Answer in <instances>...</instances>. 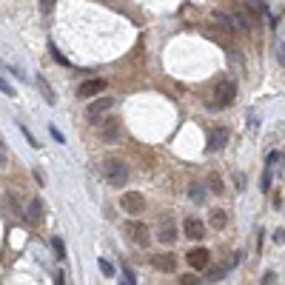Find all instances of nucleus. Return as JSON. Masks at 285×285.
<instances>
[{
	"mask_svg": "<svg viewBox=\"0 0 285 285\" xmlns=\"http://www.w3.org/2000/svg\"><path fill=\"white\" fill-rule=\"evenodd\" d=\"M103 174H106L108 186L112 188H123L128 183V166L123 163V160L117 157H108L106 163H103Z\"/></svg>",
	"mask_w": 285,
	"mask_h": 285,
	"instance_id": "obj_1",
	"label": "nucleus"
},
{
	"mask_svg": "<svg viewBox=\"0 0 285 285\" xmlns=\"http://www.w3.org/2000/svg\"><path fill=\"white\" fill-rule=\"evenodd\" d=\"M234 97H237V86H234V80H220L217 86H214V106H217V108L231 106Z\"/></svg>",
	"mask_w": 285,
	"mask_h": 285,
	"instance_id": "obj_2",
	"label": "nucleus"
},
{
	"mask_svg": "<svg viewBox=\"0 0 285 285\" xmlns=\"http://www.w3.org/2000/svg\"><path fill=\"white\" fill-rule=\"evenodd\" d=\"M97 134L103 137V143H117L120 140V120L117 117H106L97 126Z\"/></svg>",
	"mask_w": 285,
	"mask_h": 285,
	"instance_id": "obj_3",
	"label": "nucleus"
},
{
	"mask_svg": "<svg viewBox=\"0 0 285 285\" xmlns=\"http://www.w3.org/2000/svg\"><path fill=\"white\" fill-rule=\"evenodd\" d=\"M120 206L126 208L128 214H140L143 206H146V200H143V194H137V191H123L120 194Z\"/></svg>",
	"mask_w": 285,
	"mask_h": 285,
	"instance_id": "obj_4",
	"label": "nucleus"
},
{
	"mask_svg": "<svg viewBox=\"0 0 285 285\" xmlns=\"http://www.w3.org/2000/svg\"><path fill=\"white\" fill-rule=\"evenodd\" d=\"M186 259H188V268H197V271L211 266V254H208L206 248H191V251L186 254Z\"/></svg>",
	"mask_w": 285,
	"mask_h": 285,
	"instance_id": "obj_5",
	"label": "nucleus"
},
{
	"mask_svg": "<svg viewBox=\"0 0 285 285\" xmlns=\"http://www.w3.org/2000/svg\"><path fill=\"white\" fill-rule=\"evenodd\" d=\"M100 92H106V80H100V77H94V80H83L80 83V89H77V97H97Z\"/></svg>",
	"mask_w": 285,
	"mask_h": 285,
	"instance_id": "obj_6",
	"label": "nucleus"
},
{
	"mask_svg": "<svg viewBox=\"0 0 285 285\" xmlns=\"http://www.w3.org/2000/svg\"><path fill=\"white\" fill-rule=\"evenodd\" d=\"M112 106H114V97H97V100H92V103H89V108H86V117L97 123V117H100V114H106Z\"/></svg>",
	"mask_w": 285,
	"mask_h": 285,
	"instance_id": "obj_7",
	"label": "nucleus"
},
{
	"mask_svg": "<svg viewBox=\"0 0 285 285\" xmlns=\"http://www.w3.org/2000/svg\"><path fill=\"white\" fill-rule=\"evenodd\" d=\"M228 137H231V131L228 128H211V134H208V146H206V151H220V148H226V143H228Z\"/></svg>",
	"mask_w": 285,
	"mask_h": 285,
	"instance_id": "obj_8",
	"label": "nucleus"
},
{
	"mask_svg": "<svg viewBox=\"0 0 285 285\" xmlns=\"http://www.w3.org/2000/svg\"><path fill=\"white\" fill-rule=\"evenodd\" d=\"M126 234L131 237V243H137V246H148V228L143 226V223H137V220L126 223Z\"/></svg>",
	"mask_w": 285,
	"mask_h": 285,
	"instance_id": "obj_9",
	"label": "nucleus"
},
{
	"mask_svg": "<svg viewBox=\"0 0 285 285\" xmlns=\"http://www.w3.org/2000/svg\"><path fill=\"white\" fill-rule=\"evenodd\" d=\"M183 231H186L191 239H203V237H206V226H203L197 217H186V223H183Z\"/></svg>",
	"mask_w": 285,
	"mask_h": 285,
	"instance_id": "obj_10",
	"label": "nucleus"
},
{
	"mask_svg": "<svg viewBox=\"0 0 285 285\" xmlns=\"http://www.w3.org/2000/svg\"><path fill=\"white\" fill-rule=\"evenodd\" d=\"M151 266L157 268V271H174V266H177V257L174 254H154L151 257Z\"/></svg>",
	"mask_w": 285,
	"mask_h": 285,
	"instance_id": "obj_11",
	"label": "nucleus"
},
{
	"mask_svg": "<svg viewBox=\"0 0 285 285\" xmlns=\"http://www.w3.org/2000/svg\"><path fill=\"white\" fill-rule=\"evenodd\" d=\"M26 217H29V223H32V226H37V223H43V200H40V197H34L32 203H29V208H26Z\"/></svg>",
	"mask_w": 285,
	"mask_h": 285,
	"instance_id": "obj_12",
	"label": "nucleus"
},
{
	"mask_svg": "<svg viewBox=\"0 0 285 285\" xmlns=\"http://www.w3.org/2000/svg\"><path fill=\"white\" fill-rule=\"evenodd\" d=\"M160 243H166V246H171L174 239H177V226H174L171 220H166L163 226H160V234H157Z\"/></svg>",
	"mask_w": 285,
	"mask_h": 285,
	"instance_id": "obj_13",
	"label": "nucleus"
},
{
	"mask_svg": "<svg viewBox=\"0 0 285 285\" xmlns=\"http://www.w3.org/2000/svg\"><path fill=\"white\" fill-rule=\"evenodd\" d=\"M37 89H40V94H43V100H46L49 106H54V103H57V97H54L52 86L46 83V77H37Z\"/></svg>",
	"mask_w": 285,
	"mask_h": 285,
	"instance_id": "obj_14",
	"label": "nucleus"
},
{
	"mask_svg": "<svg viewBox=\"0 0 285 285\" xmlns=\"http://www.w3.org/2000/svg\"><path fill=\"white\" fill-rule=\"evenodd\" d=\"M228 271H231L228 262H223V266H208V279H211V282H220V279H226Z\"/></svg>",
	"mask_w": 285,
	"mask_h": 285,
	"instance_id": "obj_15",
	"label": "nucleus"
},
{
	"mask_svg": "<svg viewBox=\"0 0 285 285\" xmlns=\"http://www.w3.org/2000/svg\"><path fill=\"white\" fill-rule=\"evenodd\" d=\"M226 223H228V214L223 211V208H214L211 211V228L220 231V228H226Z\"/></svg>",
	"mask_w": 285,
	"mask_h": 285,
	"instance_id": "obj_16",
	"label": "nucleus"
},
{
	"mask_svg": "<svg viewBox=\"0 0 285 285\" xmlns=\"http://www.w3.org/2000/svg\"><path fill=\"white\" fill-rule=\"evenodd\" d=\"M52 246H54V254H57V259H66V246H63V239L54 237V239H52Z\"/></svg>",
	"mask_w": 285,
	"mask_h": 285,
	"instance_id": "obj_17",
	"label": "nucleus"
},
{
	"mask_svg": "<svg viewBox=\"0 0 285 285\" xmlns=\"http://www.w3.org/2000/svg\"><path fill=\"white\" fill-rule=\"evenodd\" d=\"M259 191H271V168L262 171V180H259Z\"/></svg>",
	"mask_w": 285,
	"mask_h": 285,
	"instance_id": "obj_18",
	"label": "nucleus"
},
{
	"mask_svg": "<svg viewBox=\"0 0 285 285\" xmlns=\"http://www.w3.org/2000/svg\"><path fill=\"white\" fill-rule=\"evenodd\" d=\"M188 197H191L194 203H203V200H206V191H203L200 186H191V188H188Z\"/></svg>",
	"mask_w": 285,
	"mask_h": 285,
	"instance_id": "obj_19",
	"label": "nucleus"
},
{
	"mask_svg": "<svg viewBox=\"0 0 285 285\" xmlns=\"http://www.w3.org/2000/svg\"><path fill=\"white\" fill-rule=\"evenodd\" d=\"M120 271H123V279H120V285H134V271H131V268L123 266Z\"/></svg>",
	"mask_w": 285,
	"mask_h": 285,
	"instance_id": "obj_20",
	"label": "nucleus"
},
{
	"mask_svg": "<svg viewBox=\"0 0 285 285\" xmlns=\"http://www.w3.org/2000/svg\"><path fill=\"white\" fill-rule=\"evenodd\" d=\"M0 92L6 94V97H17V92H14V86H12V83H9V80H3V77H0Z\"/></svg>",
	"mask_w": 285,
	"mask_h": 285,
	"instance_id": "obj_21",
	"label": "nucleus"
},
{
	"mask_svg": "<svg viewBox=\"0 0 285 285\" xmlns=\"http://www.w3.org/2000/svg\"><path fill=\"white\" fill-rule=\"evenodd\" d=\"M97 266H100V271L106 274V277H114V266L108 262V259H103V257H100V259H97Z\"/></svg>",
	"mask_w": 285,
	"mask_h": 285,
	"instance_id": "obj_22",
	"label": "nucleus"
},
{
	"mask_svg": "<svg viewBox=\"0 0 285 285\" xmlns=\"http://www.w3.org/2000/svg\"><path fill=\"white\" fill-rule=\"evenodd\" d=\"M20 131L26 134V140H29V146H32V148H40V143H37V137H34V134H32V131H29V128H26V126H20Z\"/></svg>",
	"mask_w": 285,
	"mask_h": 285,
	"instance_id": "obj_23",
	"label": "nucleus"
},
{
	"mask_svg": "<svg viewBox=\"0 0 285 285\" xmlns=\"http://www.w3.org/2000/svg\"><path fill=\"white\" fill-rule=\"evenodd\" d=\"M180 285H203V282H200L194 274H183V277H180Z\"/></svg>",
	"mask_w": 285,
	"mask_h": 285,
	"instance_id": "obj_24",
	"label": "nucleus"
},
{
	"mask_svg": "<svg viewBox=\"0 0 285 285\" xmlns=\"http://www.w3.org/2000/svg\"><path fill=\"white\" fill-rule=\"evenodd\" d=\"M211 191H214V194H223V191H226V188H223V183H220L217 174H211Z\"/></svg>",
	"mask_w": 285,
	"mask_h": 285,
	"instance_id": "obj_25",
	"label": "nucleus"
},
{
	"mask_svg": "<svg viewBox=\"0 0 285 285\" xmlns=\"http://www.w3.org/2000/svg\"><path fill=\"white\" fill-rule=\"evenodd\" d=\"M49 134H52V137L57 140V143H66V137H63V131H60L57 126H49Z\"/></svg>",
	"mask_w": 285,
	"mask_h": 285,
	"instance_id": "obj_26",
	"label": "nucleus"
},
{
	"mask_svg": "<svg viewBox=\"0 0 285 285\" xmlns=\"http://www.w3.org/2000/svg\"><path fill=\"white\" fill-rule=\"evenodd\" d=\"M274 282H277V274H274V271L262 274V285H274Z\"/></svg>",
	"mask_w": 285,
	"mask_h": 285,
	"instance_id": "obj_27",
	"label": "nucleus"
},
{
	"mask_svg": "<svg viewBox=\"0 0 285 285\" xmlns=\"http://www.w3.org/2000/svg\"><path fill=\"white\" fill-rule=\"evenodd\" d=\"M49 52L54 54V60H57V63H63V66H66V63H69V60L63 57V54H60V52H57V49H54V46H49Z\"/></svg>",
	"mask_w": 285,
	"mask_h": 285,
	"instance_id": "obj_28",
	"label": "nucleus"
},
{
	"mask_svg": "<svg viewBox=\"0 0 285 285\" xmlns=\"http://www.w3.org/2000/svg\"><path fill=\"white\" fill-rule=\"evenodd\" d=\"M248 126H251V128H259V117L254 112H248Z\"/></svg>",
	"mask_w": 285,
	"mask_h": 285,
	"instance_id": "obj_29",
	"label": "nucleus"
},
{
	"mask_svg": "<svg viewBox=\"0 0 285 285\" xmlns=\"http://www.w3.org/2000/svg\"><path fill=\"white\" fill-rule=\"evenodd\" d=\"M54 285H66V271H57V274H54Z\"/></svg>",
	"mask_w": 285,
	"mask_h": 285,
	"instance_id": "obj_30",
	"label": "nucleus"
},
{
	"mask_svg": "<svg viewBox=\"0 0 285 285\" xmlns=\"http://www.w3.org/2000/svg\"><path fill=\"white\" fill-rule=\"evenodd\" d=\"M9 163V154H6V148H3V143H0V168Z\"/></svg>",
	"mask_w": 285,
	"mask_h": 285,
	"instance_id": "obj_31",
	"label": "nucleus"
},
{
	"mask_svg": "<svg viewBox=\"0 0 285 285\" xmlns=\"http://www.w3.org/2000/svg\"><path fill=\"white\" fill-rule=\"evenodd\" d=\"M274 243H277V246H282V243H285V231H282V228L274 231Z\"/></svg>",
	"mask_w": 285,
	"mask_h": 285,
	"instance_id": "obj_32",
	"label": "nucleus"
}]
</instances>
